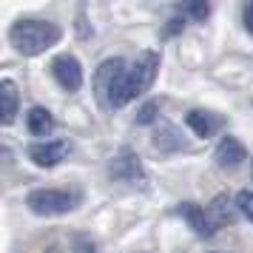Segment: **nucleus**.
<instances>
[{"mask_svg": "<svg viewBox=\"0 0 253 253\" xmlns=\"http://www.w3.org/2000/svg\"><path fill=\"white\" fill-rule=\"evenodd\" d=\"M120 71H123V60H105L97 71V77H94V94L100 97L103 105H108V88H111V83Z\"/></svg>", "mask_w": 253, "mask_h": 253, "instance_id": "obj_6", "label": "nucleus"}, {"mask_svg": "<svg viewBox=\"0 0 253 253\" xmlns=\"http://www.w3.org/2000/svg\"><path fill=\"white\" fill-rule=\"evenodd\" d=\"M188 126H191V131H194L196 137L208 139L222 128V117L211 114V111H191L188 114Z\"/></svg>", "mask_w": 253, "mask_h": 253, "instance_id": "obj_7", "label": "nucleus"}, {"mask_svg": "<svg viewBox=\"0 0 253 253\" xmlns=\"http://www.w3.org/2000/svg\"><path fill=\"white\" fill-rule=\"evenodd\" d=\"M9 40L20 54L35 57V54H43L48 46L57 43L60 29L54 23H46V20H17L9 32Z\"/></svg>", "mask_w": 253, "mask_h": 253, "instance_id": "obj_2", "label": "nucleus"}, {"mask_svg": "<svg viewBox=\"0 0 253 253\" xmlns=\"http://www.w3.org/2000/svg\"><path fill=\"white\" fill-rule=\"evenodd\" d=\"M245 26H248V32L253 35V0L248 3V9H245Z\"/></svg>", "mask_w": 253, "mask_h": 253, "instance_id": "obj_17", "label": "nucleus"}, {"mask_svg": "<svg viewBox=\"0 0 253 253\" xmlns=\"http://www.w3.org/2000/svg\"><path fill=\"white\" fill-rule=\"evenodd\" d=\"M154 111H157V105L148 103L145 108H142V114H139V123H151V120H154Z\"/></svg>", "mask_w": 253, "mask_h": 253, "instance_id": "obj_16", "label": "nucleus"}, {"mask_svg": "<svg viewBox=\"0 0 253 253\" xmlns=\"http://www.w3.org/2000/svg\"><path fill=\"white\" fill-rule=\"evenodd\" d=\"M17 103H20V97H17V85L12 80H3V88H0V117H3V123H12L14 114H17Z\"/></svg>", "mask_w": 253, "mask_h": 253, "instance_id": "obj_10", "label": "nucleus"}, {"mask_svg": "<svg viewBox=\"0 0 253 253\" xmlns=\"http://www.w3.org/2000/svg\"><path fill=\"white\" fill-rule=\"evenodd\" d=\"M236 205H239L242 216H248L253 222V191H242L239 199H236Z\"/></svg>", "mask_w": 253, "mask_h": 253, "instance_id": "obj_15", "label": "nucleus"}, {"mask_svg": "<svg viewBox=\"0 0 253 253\" xmlns=\"http://www.w3.org/2000/svg\"><path fill=\"white\" fill-rule=\"evenodd\" d=\"M51 128H54V120H51V114L46 108H32L29 111V131L35 137H48Z\"/></svg>", "mask_w": 253, "mask_h": 253, "instance_id": "obj_11", "label": "nucleus"}, {"mask_svg": "<svg viewBox=\"0 0 253 253\" xmlns=\"http://www.w3.org/2000/svg\"><path fill=\"white\" fill-rule=\"evenodd\" d=\"M157 69H160V57H157L154 51H145L131 71H120L114 77L111 88H108V105L123 108V105H126L128 100H134L137 94L148 91L154 77H157Z\"/></svg>", "mask_w": 253, "mask_h": 253, "instance_id": "obj_1", "label": "nucleus"}, {"mask_svg": "<svg viewBox=\"0 0 253 253\" xmlns=\"http://www.w3.org/2000/svg\"><path fill=\"white\" fill-rule=\"evenodd\" d=\"M71 151V142L69 139H51V142H40V145H32L29 148V157L32 162H37L40 168H51L69 157Z\"/></svg>", "mask_w": 253, "mask_h": 253, "instance_id": "obj_5", "label": "nucleus"}, {"mask_svg": "<svg viewBox=\"0 0 253 253\" xmlns=\"http://www.w3.org/2000/svg\"><path fill=\"white\" fill-rule=\"evenodd\" d=\"M114 173L120 176V179H142V171H139V162L131 157V154H126V157H120V160H114Z\"/></svg>", "mask_w": 253, "mask_h": 253, "instance_id": "obj_13", "label": "nucleus"}, {"mask_svg": "<svg viewBox=\"0 0 253 253\" xmlns=\"http://www.w3.org/2000/svg\"><path fill=\"white\" fill-rule=\"evenodd\" d=\"M245 160V145H242L236 137H225L219 142L216 148V162L222 168H233V165H239Z\"/></svg>", "mask_w": 253, "mask_h": 253, "instance_id": "obj_9", "label": "nucleus"}, {"mask_svg": "<svg viewBox=\"0 0 253 253\" xmlns=\"http://www.w3.org/2000/svg\"><path fill=\"white\" fill-rule=\"evenodd\" d=\"M182 12L194 20H205L208 17V0H182Z\"/></svg>", "mask_w": 253, "mask_h": 253, "instance_id": "obj_14", "label": "nucleus"}, {"mask_svg": "<svg viewBox=\"0 0 253 253\" xmlns=\"http://www.w3.org/2000/svg\"><path fill=\"white\" fill-rule=\"evenodd\" d=\"M208 213L213 219V225H230L233 222V208H230V199L228 196H216L211 208H208Z\"/></svg>", "mask_w": 253, "mask_h": 253, "instance_id": "obj_12", "label": "nucleus"}, {"mask_svg": "<svg viewBox=\"0 0 253 253\" xmlns=\"http://www.w3.org/2000/svg\"><path fill=\"white\" fill-rule=\"evenodd\" d=\"M26 202L37 216H63L80 205V194H71L63 188H40V191H32Z\"/></svg>", "mask_w": 253, "mask_h": 253, "instance_id": "obj_3", "label": "nucleus"}, {"mask_svg": "<svg viewBox=\"0 0 253 253\" xmlns=\"http://www.w3.org/2000/svg\"><path fill=\"white\" fill-rule=\"evenodd\" d=\"M51 74H54V80H57L66 91H77L83 85V69H80V63H77V57H71V54L54 57Z\"/></svg>", "mask_w": 253, "mask_h": 253, "instance_id": "obj_4", "label": "nucleus"}, {"mask_svg": "<svg viewBox=\"0 0 253 253\" xmlns=\"http://www.w3.org/2000/svg\"><path fill=\"white\" fill-rule=\"evenodd\" d=\"M179 216L191 225V228L199 233V236H211L213 233V225H211V219H208V213L202 211L199 205H194V202H188V205H179Z\"/></svg>", "mask_w": 253, "mask_h": 253, "instance_id": "obj_8", "label": "nucleus"}]
</instances>
